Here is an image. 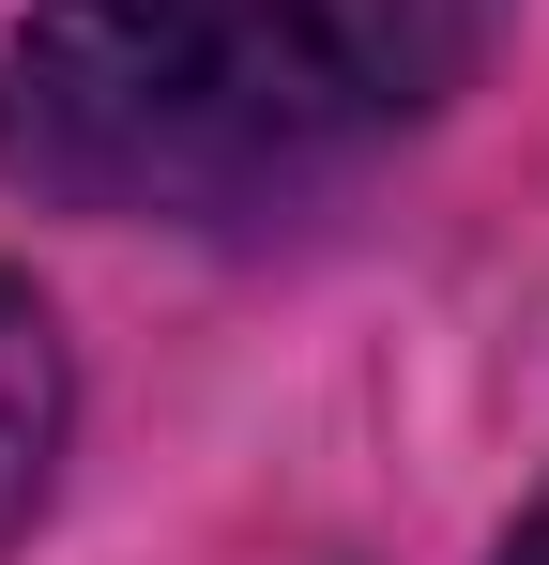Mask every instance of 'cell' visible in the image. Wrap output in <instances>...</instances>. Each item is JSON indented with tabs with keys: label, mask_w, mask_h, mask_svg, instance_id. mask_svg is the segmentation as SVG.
<instances>
[{
	"label": "cell",
	"mask_w": 549,
	"mask_h": 565,
	"mask_svg": "<svg viewBox=\"0 0 549 565\" xmlns=\"http://www.w3.org/2000/svg\"><path fill=\"white\" fill-rule=\"evenodd\" d=\"M504 565H549V504H535V520H519V535H504Z\"/></svg>",
	"instance_id": "obj_3"
},
{
	"label": "cell",
	"mask_w": 549,
	"mask_h": 565,
	"mask_svg": "<svg viewBox=\"0 0 549 565\" xmlns=\"http://www.w3.org/2000/svg\"><path fill=\"white\" fill-rule=\"evenodd\" d=\"M504 0H31L0 184L107 230H245L352 184L488 62Z\"/></svg>",
	"instance_id": "obj_1"
},
{
	"label": "cell",
	"mask_w": 549,
	"mask_h": 565,
	"mask_svg": "<svg viewBox=\"0 0 549 565\" xmlns=\"http://www.w3.org/2000/svg\"><path fill=\"white\" fill-rule=\"evenodd\" d=\"M62 428H77V367H62V321L46 290L0 276V565L46 520V473H62Z\"/></svg>",
	"instance_id": "obj_2"
}]
</instances>
